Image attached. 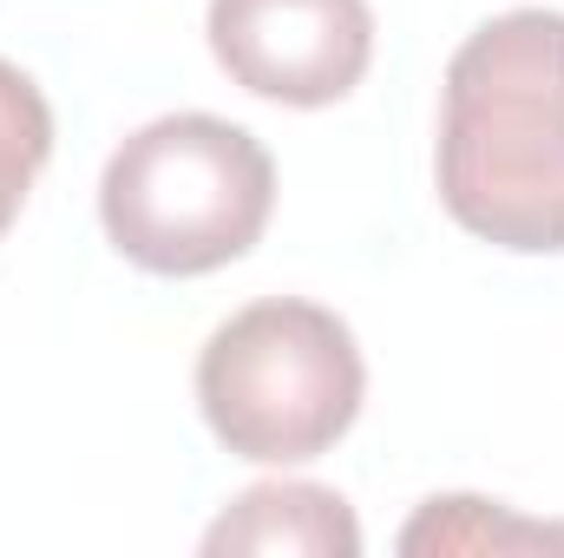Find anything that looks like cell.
I'll use <instances>...</instances> for the list:
<instances>
[{
    "instance_id": "obj_5",
    "label": "cell",
    "mask_w": 564,
    "mask_h": 558,
    "mask_svg": "<svg viewBox=\"0 0 564 558\" xmlns=\"http://www.w3.org/2000/svg\"><path fill=\"white\" fill-rule=\"evenodd\" d=\"M204 552H282V558H355L361 526L341 493L308 486V480H263L250 486L210 533Z\"/></svg>"
},
{
    "instance_id": "obj_7",
    "label": "cell",
    "mask_w": 564,
    "mask_h": 558,
    "mask_svg": "<svg viewBox=\"0 0 564 558\" xmlns=\"http://www.w3.org/2000/svg\"><path fill=\"white\" fill-rule=\"evenodd\" d=\"M53 158V112H46V93L13 66L0 60V237L13 230L40 164Z\"/></svg>"
},
{
    "instance_id": "obj_6",
    "label": "cell",
    "mask_w": 564,
    "mask_h": 558,
    "mask_svg": "<svg viewBox=\"0 0 564 558\" xmlns=\"http://www.w3.org/2000/svg\"><path fill=\"white\" fill-rule=\"evenodd\" d=\"M564 546V526H525L492 513L486 500H426L421 519L401 533V552H539Z\"/></svg>"
},
{
    "instance_id": "obj_3",
    "label": "cell",
    "mask_w": 564,
    "mask_h": 558,
    "mask_svg": "<svg viewBox=\"0 0 564 558\" xmlns=\"http://www.w3.org/2000/svg\"><path fill=\"white\" fill-rule=\"evenodd\" d=\"M368 395L348 322L322 302L270 296L237 309L197 355V401L237 460L295 466L328 453Z\"/></svg>"
},
{
    "instance_id": "obj_2",
    "label": "cell",
    "mask_w": 564,
    "mask_h": 558,
    "mask_svg": "<svg viewBox=\"0 0 564 558\" xmlns=\"http://www.w3.org/2000/svg\"><path fill=\"white\" fill-rule=\"evenodd\" d=\"M276 204V164L217 112H171L112 151L99 217L119 257L151 277H204L237 264Z\"/></svg>"
},
{
    "instance_id": "obj_4",
    "label": "cell",
    "mask_w": 564,
    "mask_h": 558,
    "mask_svg": "<svg viewBox=\"0 0 564 558\" xmlns=\"http://www.w3.org/2000/svg\"><path fill=\"white\" fill-rule=\"evenodd\" d=\"M217 66L276 106H335L375 60L368 0H210Z\"/></svg>"
},
{
    "instance_id": "obj_1",
    "label": "cell",
    "mask_w": 564,
    "mask_h": 558,
    "mask_svg": "<svg viewBox=\"0 0 564 558\" xmlns=\"http://www.w3.org/2000/svg\"><path fill=\"white\" fill-rule=\"evenodd\" d=\"M433 171L459 230L564 250V13L512 7L453 53Z\"/></svg>"
}]
</instances>
